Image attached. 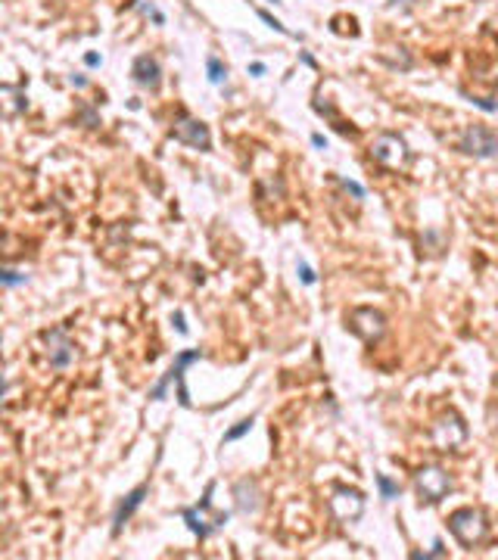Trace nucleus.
Returning a JSON list of instances; mask_svg holds the SVG:
<instances>
[{"instance_id": "nucleus-25", "label": "nucleus", "mask_w": 498, "mask_h": 560, "mask_svg": "<svg viewBox=\"0 0 498 560\" xmlns=\"http://www.w3.org/2000/svg\"><path fill=\"white\" fill-rule=\"evenodd\" d=\"M84 63H88V66H100V56L97 54H88V56H84Z\"/></svg>"}, {"instance_id": "nucleus-26", "label": "nucleus", "mask_w": 498, "mask_h": 560, "mask_svg": "<svg viewBox=\"0 0 498 560\" xmlns=\"http://www.w3.org/2000/svg\"><path fill=\"white\" fill-rule=\"evenodd\" d=\"M249 72H253V75H265V66L262 63H253V66H249Z\"/></svg>"}, {"instance_id": "nucleus-5", "label": "nucleus", "mask_w": 498, "mask_h": 560, "mask_svg": "<svg viewBox=\"0 0 498 560\" xmlns=\"http://www.w3.org/2000/svg\"><path fill=\"white\" fill-rule=\"evenodd\" d=\"M415 489L420 504H439L452 492V477L436 464H424V467L415 470Z\"/></svg>"}, {"instance_id": "nucleus-21", "label": "nucleus", "mask_w": 498, "mask_h": 560, "mask_svg": "<svg viewBox=\"0 0 498 560\" xmlns=\"http://www.w3.org/2000/svg\"><path fill=\"white\" fill-rule=\"evenodd\" d=\"M411 557H415V560H420V557H424V560H430V557H445V548H442V541H436L433 551H424V554H411Z\"/></svg>"}, {"instance_id": "nucleus-20", "label": "nucleus", "mask_w": 498, "mask_h": 560, "mask_svg": "<svg viewBox=\"0 0 498 560\" xmlns=\"http://www.w3.org/2000/svg\"><path fill=\"white\" fill-rule=\"evenodd\" d=\"M337 180H340L342 187H346L352 196H355V200H365V187H362V184H355V180H346V178H337Z\"/></svg>"}, {"instance_id": "nucleus-18", "label": "nucleus", "mask_w": 498, "mask_h": 560, "mask_svg": "<svg viewBox=\"0 0 498 560\" xmlns=\"http://www.w3.org/2000/svg\"><path fill=\"white\" fill-rule=\"evenodd\" d=\"M253 424H255V417H243V420H237V427H230L228 433H225V442H237V439H243L249 429H253Z\"/></svg>"}, {"instance_id": "nucleus-13", "label": "nucleus", "mask_w": 498, "mask_h": 560, "mask_svg": "<svg viewBox=\"0 0 498 560\" xmlns=\"http://www.w3.org/2000/svg\"><path fill=\"white\" fill-rule=\"evenodd\" d=\"M131 78L141 84V88H147V91H159V84H162L159 59L150 56V54H141L134 59V66H131Z\"/></svg>"}, {"instance_id": "nucleus-2", "label": "nucleus", "mask_w": 498, "mask_h": 560, "mask_svg": "<svg viewBox=\"0 0 498 560\" xmlns=\"http://www.w3.org/2000/svg\"><path fill=\"white\" fill-rule=\"evenodd\" d=\"M467 436H470V429L464 424V417H461L454 408L442 411V414L430 424V442H433L436 452H461L464 442H467Z\"/></svg>"}, {"instance_id": "nucleus-1", "label": "nucleus", "mask_w": 498, "mask_h": 560, "mask_svg": "<svg viewBox=\"0 0 498 560\" xmlns=\"http://www.w3.org/2000/svg\"><path fill=\"white\" fill-rule=\"evenodd\" d=\"M212 492H215V482H209V486H205L200 504H196V507H184V511H181L184 523L190 526V532H193V536L200 539V541L209 539L212 532H218V529L230 520V514H221V511L212 514Z\"/></svg>"}, {"instance_id": "nucleus-7", "label": "nucleus", "mask_w": 498, "mask_h": 560, "mask_svg": "<svg viewBox=\"0 0 498 560\" xmlns=\"http://www.w3.org/2000/svg\"><path fill=\"white\" fill-rule=\"evenodd\" d=\"M168 134L175 137L178 143L190 146V150H200V153H209V150H212V134H209V125L200 122V118H193V116H184V112L175 118V125H171V131H168Z\"/></svg>"}, {"instance_id": "nucleus-22", "label": "nucleus", "mask_w": 498, "mask_h": 560, "mask_svg": "<svg viewBox=\"0 0 498 560\" xmlns=\"http://www.w3.org/2000/svg\"><path fill=\"white\" fill-rule=\"evenodd\" d=\"M299 278H303V283H308V287H312V283L317 280V278H315V271L308 268L305 262H299Z\"/></svg>"}, {"instance_id": "nucleus-3", "label": "nucleus", "mask_w": 498, "mask_h": 560, "mask_svg": "<svg viewBox=\"0 0 498 560\" xmlns=\"http://www.w3.org/2000/svg\"><path fill=\"white\" fill-rule=\"evenodd\" d=\"M449 532L464 548H477L489 536V520L479 507H458L449 514Z\"/></svg>"}, {"instance_id": "nucleus-12", "label": "nucleus", "mask_w": 498, "mask_h": 560, "mask_svg": "<svg viewBox=\"0 0 498 560\" xmlns=\"http://www.w3.org/2000/svg\"><path fill=\"white\" fill-rule=\"evenodd\" d=\"M147 492H150V482H141L137 489H131L122 502H118V507H116V516H113V536H122V529H125V523L134 516V511L143 504V498H147Z\"/></svg>"}, {"instance_id": "nucleus-9", "label": "nucleus", "mask_w": 498, "mask_h": 560, "mask_svg": "<svg viewBox=\"0 0 498 560\" xmlns=\"http://www.w3.org/2000/svg\"><path fill=\"white\" fill-rule=\"evenodd\" d=\"M330 514L340 523H355L365 514V492L355 486H333L330 492Z\"/></svg>"}, {"instance_id": "nucleus-8", "label": "nucleus", "mask_w": 498, "mask_h": 560, "mask_svg": "<svg viewBox=\"0 0 498 560\" xmlns=\"http://www.w3.org/2000/svg\"><path fill=\"white\" fill-rule=\"evenodd\" d=\"M458 150L474 159H492V156H498V134L486 125H470L467 131L458 137Z\"/></svg>"}, {"instance_id": "nucleus-27", "label": "nucleus", "mask_w": 498, "mask_h": 560, "mask_svg": "<svg viewBox=\"0 0 498 560\" xmlns=\"http://www.w3.org/2000/svg\"><path fill=\"white\" fill-rule=\"evenodd\" d=\"M312 143H315V146H327V141H324L321 134H312Z\"/></svg>"}, {"instance_id": "nucleus-19", "label": "nucleus", "mask_w": 498, "mask_h": 560, "mask_svg": "<svg viewBox=\"0 0 498 560\" xmlns=\"http://www.w3.org/2000/svg\"><path fill=\"white\" fill-rule=\"evenodd\" d=\"M0 280H4V287H16V283H25V274H16L13 268H4Z\"/></svg>"}, {"instance_id": "nucleus-15", "label": "nucleus", "mask_w": 498, "mask_h": 560, "mask_svg": "<svg viewBox=\"0 0 498 560\" xmlns=\"http://www.w3.org/2000/svg\"><path fill=\"white\" fill-rule=\"evenodd\" d=\"M315 109H317V112H321V116H327V118H330V122H333V128H337V131H340V134H346V137H355V134H358V131H355V128H352L349 122H342V118L337 116V109H333V106H330V100H324V103H321V100H317V103H315Z\"/></svg>"}, {"instance_id": "nucleus-11", "label": "nucleus", "mask_w": 498, "mask_h": 560, "mask_svg": "<svg viewBox=\"0 0 498 560\" xmlns=\"http://www.w3.org/2000/svg\"><path fill=\"white\" fill-rule=\"evenodd\" d=\"M44 346H47V361H50L54 370H66L75 361V342L68 340L66 327L44 330Z\"/></svg>"}, {"instance_id": "nucleus-4", "label": "nucleus", "mask_w": 498, "mask_h": 560, "mask_svg": "<svg viewBox=\"0 0 498 560\" xmlns=\"http://www.w3.org/2000/svg\"><path fill=\"white\" fill-rule=\"evenodd\" d=\"M371 159L390 171H405L411 166V150L399 134L383 131V134H377L371 143Z\"/></svg>"}, {"instance_id": "nucleus-24", "label": "nucleus", "mask_w": 498, "mask_h": 560, "mask_svg": "<svg viewBox=\"0 0 498 560\" xmlns=\"http://www.w3.org/2000/svg\"><path fill=\"white\" fill-rule=\"evenodd\" d=\"M175 327H178V333H187V324H184V315H175Z\"/></svg>"}, {"instance_id": "nucleus-6", "label": "nucleus", "mask_w": 498, "mask_h": 560, "mask_svg": "<svg viewBox=\"0 0 498 560\" xmlns=\"http://www.w3.org/2000/svg\"><path fill=\"white\" fill-rule=\"evenodd\" d=\"M346 327L362 342H377L386 333V315L371 305H355L352 312H346Z\"/></svg>"}, {"instance_id": "nucleus-14", "label": "nucleus", "mask_w": 498, "mask_h": 560, "mask_svg": "<svg viewBox=\"0 0 498 560\" xmlns=\"http://www.w3.org/2000/svg\"><path fill=\"white\" fill-rule=\"evenodd\" d=\"M234 498H237V511L240 514H255L262 507V492H259V482L255 479H237L234 486Z\"/></svg>"}, {"instance_id": "nucleus-16", "label": "nucleus", "mask_w": 498, "mask_h": 560, "mask_svg": "<svg viewBox=\"0 0 498 560\" xmlns=\"http://www.w3.org/2000/svg\"><path fill=\"white\" fill-rule=\"evenodd\" d=\"M205 68H209V81H212V84H221V81L228 78V66L221 63L218 56H209V59H205Z\"/></svg>"}, {"instance_id": "nucleus-17", "label": "nucleus", "mask_w": 498, "mask_h": 560, "mask_svg": "<svg viewBox=\"0 0 498 560\" xmlns=\"http://www.w3.org/2000/svg\"><path fill=\"white\" fill-rule=\"evenodd\" d=\"M377 486H380V498H386V502H392V498H399V482H392L386 473H377Z\"/></svg>"}, {"instance_id": "nucleus-10", "label": "nucleus", "mask_w": 498, "mask_h": 560, "mask_svg": "<svg viewBox=\"0 0 498 560\" xmlns=\"http://www.w3.org/2000/svg\"><path fill=\"white\" fill-rule=\"evenodd\" d=\"M193 361H200V349H190V352H181V355L175 358V365H171V370L162 380L153 386L150 390V399H166V390L171 383H178V395H181V404L184 408H190V399H187V390H184V370H187V365H193Z\"/></svg>"}, {"instance_id": "nucleus-23", "label": "nucleus", "mask_w": 498, "mask_h": 560, "mask_svg": "<svg viewBox=\"0 0 498 560\" xmlns=\"http://www.w3.org/2000/svg\"><path fill=\"white\" fill-rule=\"evenodd\" d=\"M259 16H262V19H265V22H268V25H271V29H274V31H280V34H290V31H287V29H283V25H280L278 19H274V16H271V13H265V10H259Z\"/></svg>"}]
</instances>
